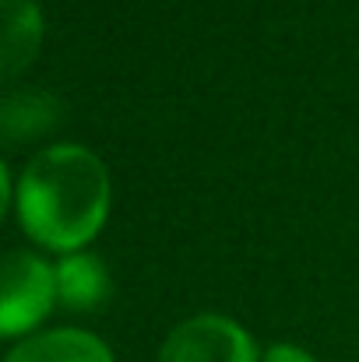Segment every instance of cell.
I'll list each match as a JSON object with an SVG mask.
<instances>
[{
	"label": "cell",
	"instance_id": "1",
	"mask_svg": "<svg viewBox=\"0 0 359 362\" xmlns=\"http://www.w3.org/2000/svg\"><path fill=\"white\" fill-rule=\"evenodd\" d=\"M21 229L46 250L78 253L110 215V173L81 144H53L28 158L14 187Z\"/></svg>",
	"mask_w": 359,
	"mask_h": 362
},
{
	"label": "cell",
	"instance_id": "2",
	"mask_svg": "<svg viewBox=\"0 0 359 362\" xmlns=\"http://www.w3.org/2000/svg\"><path fill=\"white\" fill-rule=\"evenodd\" d=\"M57 303V274L39 253L11 250L0 257V338L35 331Z\"/></svg>",
	"mask_w": 359,
	"mask_h": 362
},
{
	"label": "cell",
	"instance_id": "3",
	"mask_svg": "<svg viewBox=\"0 0 359 362\" xmlns=\"http://www.w3.org/2000/svg\"><path fill=\"white\" fill-rule=\"evenodd\" d=\"M159 362H261L253 338L237 320L201 313L169 331Z\"/></svg>",
	"mask_w": 359,
	"mask_h": 362
},
{
	"label": "cell",
	"instance_id": "4",
	"mask_svg": "<svg viewBox=\"0 0 359 362\" xmlns=\"http://www.w3.org/2000/svg\"><path fill=\"white\" fill-rule=\"evenodd\" d=\"M60 123V103L42 88L0 95V148H18L46 137Z\"/></svg>",
	"mask_w": 359,
	"mask_h": 362
},
{
	"label": "cell",
	"instance_id": "5",
	"mask_svg": "<svg viewBox=\"0 0 359 362\" xmlns=\"http://www.w3.org/2000/svg\"><path fill=\"white\" fill-rule=\"evenodd\" d=\"M4 362H117L110 345L81 327H53L21 338Z\"/></svg>",
	"mask_w": 359,
	"mask_h": 362
},
{
	"label": "cell",
	"instance_id": "6",
	"mask_svg": "<svg viewBox=\"0 0 359 362\" xmlns=\"http://www.w3.org/2000/svg\"><path fill=\"white\" fill-rule=\"evenodd\" d=\"M42 46V11L35 0H0V81L21 74Z\"/></svg>",
	"mask_w": 359,
	"mask_h": 362
},
{
	"label": "cell",
	"instance_id": "7",
	"mask_svg": "<svg viewBox=\"0 0 359 362\" xmlns=\"http://www.w3.org/2000/svg\"><path fill=\"white\" fill-rule=\"evenodd\" d=\"M57 303L67 310H96L110 299V271L96 253H64L53 267Z\"/></svg>",
	"mask_w": 359,
	"mask_h": 362
},
{
	"label": "cell",
	"instance_id": "8",
	"mask_svg": "<svg viewBox=\"0 0 359 362\" xmlns=\"http://www.w3.org/2000/svg\"><path fill=\"white\" fill-rule=\"evenodd\" d=\"M261 362H317L310 352H303L300 345H289V341H282V345H271L268 352H264V359Z\"/></svg>",
	"mask_w": 359,
	"mask_h": 362
},
{
	"label": "cell",
	"instance_id": "9",
	"mask_svg": "<svg viewBox=\"0 0 359 362\" xmlns=\"http://www.w3.org/2000/svg\"><path fill=\"white\" fill-rule=\"evenodd\" d=\"M11 208V176H7V165L0 162V218L7 215Z\"/></svg>",
	"mask_w": 359,
	"mask_h": 362
}]
</instances>
